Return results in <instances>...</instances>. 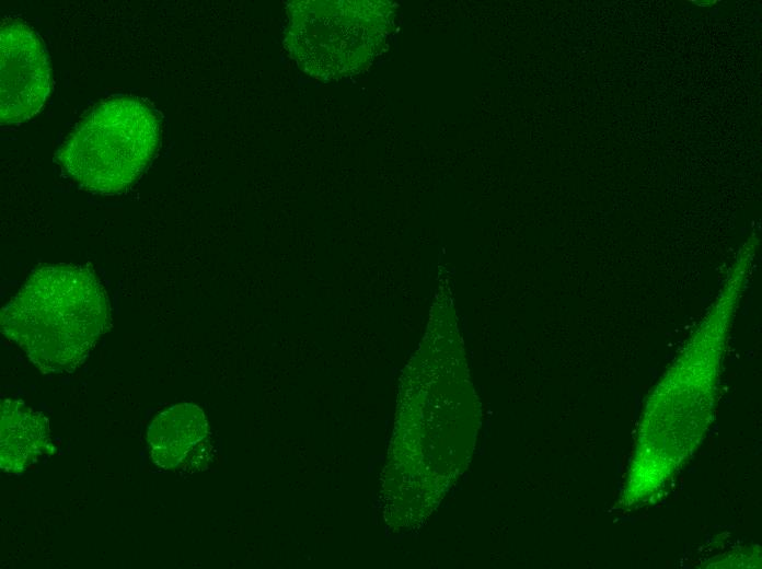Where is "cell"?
<instances>
[{"label": "cell", "instance_id": "5b68a950", "mask_svg": "<svg viewBox=\"0 0 762 569\" xmlns=\"http://www.w3.org/2000/svg\"><path fill=\"white\" fill-rule=\"evenodd\" d=\"M204 413L195 405L181 404L160 413L147 433L153 462L165 469L175 467L188 449L206 436Z\"/></svg>", "mask_w": 762, "mask_h": 569}, {"label": "cell", "instance_id": "3957f363", "mask_svg": "<svg viewBox=\"0 0 762 569\" xmlns=\"http://www.w3.org/2000/svg\"><path fill=\"white\" fill-rule=\"evenodd\" d=\"M0 60V121L20 124L36 115L50 93L48 55L30 26L11 20L1 26Z\"/></svg>", "mask_w": 762, "mask_h": 569}, {"label": "cell", "instance_id": "7a4b0ae2", "mask_svg": "<svg viewBox=\"0 0 762 569\" xmlns=\"http://www.w3.org/2000/svg\"><path fill=\"white\" fill-rule=\"evenodd\" d=\"M160 139L153 111L132 96L97 104L69 133L58 162L81 187L100 194L128 188L150 163Z\"/></svg>", "mask_w": 762, "mask_h": 569}, {"label": "cell", "instance_id": "8992f818", "mask_svg": "<svg viewBox=\"0 0 762 569\" xmlns=\"http://www.w3.org/2000/svg\"><path fill=\"white\" fill-rule=\"evenodd\" d=\"M693 2L696 3V5H700V7H712V5H714L715 3H717L718 1H717V0H696V1H693Z\"/></svg>", "mask_w": 762, "mask_h": 569}, {"label": "cell", "instance_id": "6da1fadb", "mask_svg": "<svg viewBox=\"0 0 762 569\" xmlns=\"http://www.w3.org/2000/svg\"><path fill=\"white\" fill-rule=\"evenodd\" d=\"M109 325L102 282L89 267L73 264L36 269L0 314L1 332L48 374L81 367Z\"/></svg>", "mask_w": 762, "mask_h": 569}, {"label": "cell", "instance_id": "277c9868", "mask_svg": "<svg viewBox=\"0 0 762 569\" xmlns=\"http://www.w3.org/2000/svg\"><path fill=\"white\" fill-rule=\"evenodd\" d=\"M46 418L21 400L1 402V468L21 473L41 456L51 452Z\"/></svg>", "mask_w": 762, "mask_h": 569}]
</instances>
